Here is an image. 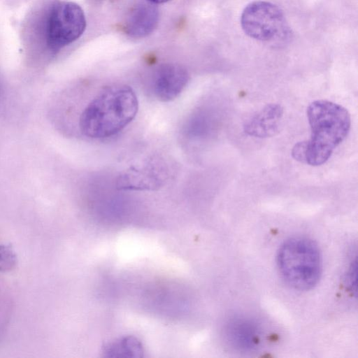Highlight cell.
I'll list each match as a JSON object with an SVG mask.
<instances>
[{
    "label": "cell",
    "instance_id": "obj_9",
    "mask_svg": "<svg viewBox=\"0 0 358 358\" xmlns=\"http://www.w3.org/2000/svg\"><path fill=\"white\" fill-rule=\"evenodd\" d=\"M224 336L228 343L241 351H250L259 342V330L251 320L243 317L230 319L224 327Z\"/></svg>",
    "mask_w": 358,
    "mask_h": 358
},
{
    "label": "cell",
    "instance_id": "obj_4",
    "mask_svg": "<svg viewBox=\"0 0 358 358\" xmlns=\"http://www.w3.org/2000/svg\"><path fill=\"white\" fill-rule=\"evenodd\" d=\"M85 27V16L79 5L66 1L57 2L50 9L48 18V44L52 49H60L77 40Z\"/></svg>",
    "mask_w": 358,
    "mask_h": 358
},
{
    "label": "cell",
    "instance_id": "obj_2",
    "mask_svg": "<svg viewBox=\"0 0 358 358\" xmlns=\"http://www.w3.org/2000/svg\"><path fill=\"white\" fill-rule=\"evenodd\" d=\"M138 101L133 89L115 84L103 87L80 115L79 127L85 136L101 139L123 130L136 117Z\"/></svg>",
    "mask_w": 358,
    "mask_h": 358
},
{
    "label": "cell",
    "instance_id": "obj_7",
    "mask_svg": "<svg viewBox=\"0 0 358 358\" xmlns=\"http://www.w3.org/2000/svg\"><path fill=\"white\" fill-rule=\"evenodd\" d=\"M282 116L283 108L280 104H267L245 121L243 130L256 138L273 136L279 131Z\"/></svg>",
    "mask_w": 358,
    "mask_h": 358
},
{
    "label": "cell",
    "instance_id": "obj_10",
    "mask_svg": "<svg viewBox=\"0 0 358 358\" xmlns=\"http://www.w3.org/2000/svg\"><path fill=\"white\" fill-rule=\"evenodd\" d=\"M131 168L118 177L117 187L121 189H150L159 186L156 166Z\"/></svg>",
    "mask_w": 358,
    "mask_h": 358
},
{
    "label": "cell",
    "instance_id": "obj_13",
    "mask_svg": "<svg viewBox=\"0 0 358 358\" xmlns=\"http://www.w3.org/2000/svg\"><path fill=\"white\" fill-rule=\"evenodd\" d=\"M148 2H150L154 4H159L166 3L170 0H147Z\"/></svg>",
    "mask_w": 358,
    "mask_h": 358
},
{
    "label": "cell",
    "instance_id": "obj_6",
    "mask_svg": "<svg viewBox=\"0 0 358 358\" xmlns=\"http://www.w3.org/2000/svg\"><path fill=\"white\" fill-rule=\"evenodd\" d=\"M189 79V73L183 66L177 64H162L152 75L151 92L159 101H171L181 94Z\"/></svg>",
    "mask_w": 358,
    "mask_h": 358
},
{
    "label": "cell",
    "instance_id": "obj_12",
    "mask_svg": "<svg viewBox=\"0 0 358 358\" xmlns=\"http://www.w3.org/2000/svg\"><path fill=\"white\" fill-rule=\"evenodd\" d=\"M356 281H357V259L351 262L348 272V282L351 289L356 292Z\"/></svg>",
    "mask_w": 358,
    "mask_h": 358
},
{
    "label": "cell",
    "instance_id": "obj_11",
    "mask_svg": "<svg viewBox=\"0 0 358 358\" xmlns=\"http://www.w3.org/2000/svg\"><path fill=\"white\" fill-rule=\"evenodd\" d=\"M15 264L16 256L12 248L6 245H0V271H9Z\"/></svg>",
    "mask_w": 358,
    "mask_h": 358
},
{
    "label": "cell",
    "instance_id": "obj_8",
    "mask_svg": "<svg viewBox=\"0 0 358 358\" xmlns=\"http://www.w3.org/2000/svg\"><path fill=\"white\" fill-rule=\"evenodd\" d=\"M159 10L155 4L140 3L128 13L123 25L125 33L130 37L141 38L150 34L159 22Z\"/></svg>",
    "mask_w": 358,
    "mask_h": 358
},
{
    "label": "cell",
    "instance_id": "obj_1",
    "mask_svg": "<svg viewBox=\"0 0 358 358\" xmlns=\"http://www.w3.org/2000/svg\"><path fill=\"white\" fill-rule=\"evenodd\" d=\"M310 127V139L296 143L292 157L301 163L317 166L330 158L335 148L347 137L350 115L343 106L327 100H317L307 108Z\"/></svg>",
    "mask_w": 358,
    "mask_h": 358
},
{
    "label": "cell",
    "instance_id": "obj_5",
    "mask_svg": "<svg viewBox=\"0 0 358 358\" xmlns=\"http://www.w3.org/2000/svg\"><path fill=\"white\" fill-rule=\"evenodd\" d=\"M241 24L250 38L269 41L277 36L285 28L282 10L275 4L257 1L247 5L242 12Z\"/></svg>",
    "mask_w": 358,
    "mask_h": 358
},
{
    "label": "cell",
    "instance_id": "obj_3",
    "mask_svg": "<svg viewBox=\"0 0 358 358\" xmlns=\"http://www.w3.org/2000/svg\"><path fill=\"white\" fill-rule=\"evenodd\" d=\"M279 272L291 287L306 291L312 289L322 273V256L317 245L306 237L285 241L277 254Z\"/></svg>",
    "mask_w": 358,
    "mask_h": 358
}]
</instances>
